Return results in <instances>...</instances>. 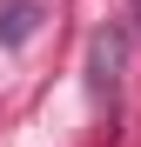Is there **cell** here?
<instances>
[{"instance_id":"obj_2","label":"cell","mask_w":141,"mask_h":147,"mask_svg":"<svg viewBox=\"0 0 141 147\" xmlns=\"http://www.w3.org/2000/svg\"><path fill=\"white\" fill-rule=\"evenodd\" d=\"M34 20H40V7H34V0H14V7H7V27H0V40H7V47H20V40L34 34Z\"/></svg>"},{"instance_id":"obj_3","label":"cell","mask_w":141,"mask_h":147,"mask_svg":"<svg viewBox=\"0 0 141 147\" xmlns=\"http://www.w3.org/2000/svg\"><path fill=\"white\" fill-rule=\"evenodd\" d=\"M134 27H141V0H134Z\"/></svg>"},{"instance_id":"obj_1","label":"cell","mask_w":141,"mask_h":147,"mask_svg":"<svg viewBox=\"0 0 141 147\" xmlns=\"http://www.w3.org/2000/svg\"><path fill=\"white\" fill-rule=\"evenodd\" d=\"M114 67H121V40L94 34V94H114Z\"/></svg>"}]
</instances>
